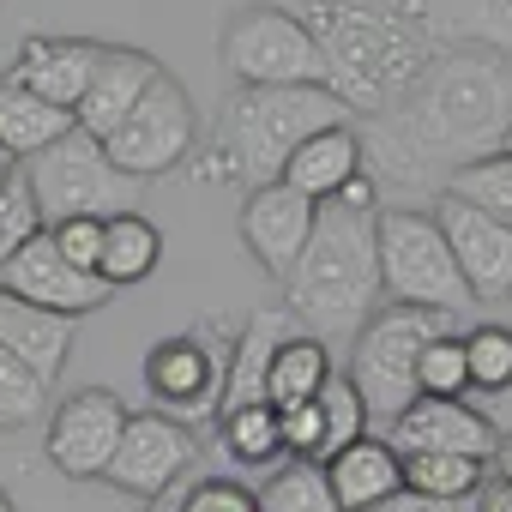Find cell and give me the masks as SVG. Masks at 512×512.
<instances>
[{
  "mask_svg": "<svg viewBox=\"0 0 512 512\" xmlns=\"http://www.w3.org/2000/svg\"><path fill=\"white\" fill-rule=\"evenodd\" d=\"M512 127V61L488 49H440L428 55L416 91L374 115V157L398 181H422L428 169H464L494 157Z\"/></svg>",
  "mask_w": 512,
  "mask_h": 512,
  "instance_id": "1",
  "label": "cell"
},
{
  "mask_svg": "<svg viewBox=\"0 0 512 512\" xmlns=\"http://www.w3.org/2000/svg\"><path fill=\"white\" fill-rule=\"evenodd\" d=\"M296 19L314 37L320 55V85L362 115H386L398 109L422 67H428V37L416 25L410 7H374V0H302Z\"/></svg>",
  "mask_w": 512,
  "mask_h": 512,
  "instance_id": "2",
  "label": "cell"
},
{
  "mask_svg": "<svg viewBox=\"0 0 512 512\" xmlns=\"http://www.w3.org/2000/svg\"><path fill=\"white\" fill-rule=\"evenodd\" d=\"M374 181L356 175L338 199H320L314 235L302 247L296 272L284 278L290 314L308 326V338H356L380 308V253H374Z\"/></svg>",
  "mask_w": 512,
  "mask_h": 512,
  "instance_id": "3",
  "label": "cell"
},
{
  "mask_svg": "<svg viewBox=\"0 0 512 512\" xmlns=\"http://www.w3.org/2000/svg\"><path fill=\"white\" fill-rule=\"evenodd\" d=\"M344 121H350V109L326 85H272V91L235 85L229 103L217 109V157L235 181L272 187L284 175V163L296 157V145H308L314 133L344 127Z\"/></svg>",
  "mask_w": 512,
  "mask_h": 512,
  "instance_id": "4",
  "label": "cell"
},
{
  "mask_svg": "<svg viewBox=\"0 0 512 512\" xmlns=\"http://www.w3.org/2000/svg\"><path fill=\"white\" fill-rule=\"evenodd\" d=\"M374 253H380V296H392V308H428V314H452V320L476 308L452 253H446V235L434 229L428 211L380 205Z\"/></svg>",
  "mask_w": 512,
  "mask_h": 512,
  "instance_id": "5",
  "label": "cell"
},
{
  "mask_svg": "<svg viewBox=\"0 0 512 512\" xmlns=\"http://www.w3.org/2000/svg\"><path fill=\"white\" fill-rule=\"evenodd\" d=\"M440 332H458V320L452 314H428V308H374V320L356 332L344 380L368 404L374 428H386L398 410H410L422 398L416 392V362H422V344L440 338Z\"/></svg>",
  "mask_w": 512,
  "mask_h": 512,
  "instance_id": "6",
  "label": "cell"
},
{
  "mask_svg": "<svg viewBox=\"0 0 512 512\" xmlns=\"http://www.w3.org/2000/svg\"><path fill=\"white\" fill-rule=\"evenodd\" d=\"M19 181H25V193H31L43 229H49V223H67V217H115V211H139V205H133L139 181L121 175V169L109 163L103 139H91V133H79V127H73L61 145L37 151V157L25 163Z\"/></svg>",
  "mask_w": 512,
  "mask_h": 512,
  "instance_id": "7",
  "label": "cell"
},
{
  "mask_svg": "<svg viewBox=\"0 0 512 512\" xmlns=\"http://www.w3.org/2000/svg\"><path fill=\"white\" fill-rule=\"evenodd\" d=\"M223 67L235 85H320V55L290 7H241L223 25Z\"/></svg>",
  "mask_w": 512,
  "mask_h": 512,
  "instance_id": "8",
  "label": "cell"
},
{
  "mask_svg": "<svg viewBox=\"0 0 512 512\" xmlns=\"http://www.w3.org/2000/svg\"><path fill=\"white\" fill-rule=\"evenodd\" d=\"M103 151H109V163H115L121 175H133V181L169 175L181 157H193V103H187V91L163 73V79L139 97V109L103 139Z\"/></svg>",
  "mask_w": 512,
  "mask_h": 512,
  "instance_id": "9",
  "label": "cell"
},
{
  "mask_svg": "<svg viewBox=\"0 0 512 512\" xmlns=\"http://www.w3.org/2000/svg\"><path fill=\"white\" fill-rule=\"evenodd\" d=\"M193 452H199V440H193L187 422H175V416H127V428H121V440H115V452L103 464V482L115 494H127V500H163L181 482V470L193 464Z\"/></svg>",
  "mask_w": 512,
  "mask_h": 512,
  "instance_id": "10",
  "label": "cell"
},
{
  "mask_svg": "<svg viewBox=\"0 0 512 512\" xmlns=\"http://www.w3.org/2000/svg\"><path fill=\"white\" fill-rule=\"evenodd\" d=\"M127 404L109 392V386H85V392H73L55 416H49V464L61 470V476H73V482H103V464H109V452H115V440H121V428H127Z\"/></svg>",
  "mask_w": 512,
  "mask_h": 512,
  "instance_id": "11",
  "label": "cell"
},
{
  "mask_svg": "<svg viewBox=\"0 0 512 512\" xmlns=\"http://www.w3.org/2000/svg\"><path fill=\"white\" fill-rule=\"evenodd\" d=\"M428 217L446 235V253H452L470 302H506L512 296V229H500L494 217H482V211H470L446 193Z\"/></svg>",
  "mask_w": 512,
  "mask_h": 512,
  "instance_id": "12",
  "label": "cell"
},
{
  "mask_svg": "<svg viewBox=\"0 0 512 512\" xmlns=\"http://www.w3.org/2000/svg\"><path fill=\"white\" fill-rule=\"evenodd\" d=\"M0 290L7 296H19V302H31V308H43V314H61V320H79V314H97L115 290L103 284V278H91V272H73L61 253H55V241H49V229H37L19 253H13V266L0 272Z\"/></svg>",
  "mask_w": 512,
  "mask_h": 512,
  "instance_id": "13",
  "label": "cell"
},
{
  "mask_svg": "<svg viewBox=\"0 0 512 512\" xmlns=\"http://www.w3.org/2000/svg\"><path fill=\"white\" fill-rule=\"evenodd\" d=\"M229 356V350H223ZM223 356L199 338V332H181V338H163L151 356H145V386L151 398L175 416V422H205L217 416V392H223Z\"/></svg>",
  "mask_w": 512,
  "mask_h": 512,
  "instance_id": "14",
  "label": "cell"
},
{
  "mask_svg": "<svg viewBox=\"0 0 512 512\" xmlns=\"http://www.w3.org/2000/svg\"><path fill=\"white\" fill-rule=\"evenodd\" d=\"M380 440L398 452V458H416V452H458V458H494V446H500V434H494V422L476 410V404H464V398H416L410 410H398L386 428H380Z\"/></svg>",
  "mask_w": 512,
  "mask_h": 512,
  "instance_id": "15",
  "label": "cell"
},
{
  "mask_svg": "<svg viewBox=\"0 0 512 512\" xmlns=\"http://www.w3.org/2000/svg\"><path fill=\"white\" fill-rule=\"evenodd\" d=\"M314 199H302L296 187H284V181H272V187H247V199H241V241H247V253L260 260V272L266 278H290L296 272V260H302V247H308V235H314Z\"/></svg>",
  "mask_w": 512,
  "mask_h": 512,
  "instance_id": "16",
  "label": "cell"
},
{
  "mask_svg": "<svg viewBox=\"0 0 512 512\" xmlns=\"http://www.w3.org/2000/svg\"><path fill=\"white\" fill-rule=\"evenodd\" d=\"M97 61H103V43H91V37H25L7 85H19V91H31V97L73 115L91 73H97Z\"/></svg>",
  "mask_w": 512,
  "mask_h": 512,
  "instance_id": "17",
  "label": "cell"
},
{
  "mask_svg": "<svg viewBox=\"0 0 512 512\" xmlns=\"http://www.w3.org/2000/svg\"><path fill=\"white\" fill-rule=\"evenodd\" d=\"M157 79H163V67H157L145 49H115V43H103V61H97V73H91V85H85V97H79V109H73V127L91 133V139H109V133L139 109V97H145Z\"/></svg>",
  "mask_w": 512,
  "mask_h": 512,
  "instance_id": "18",
  "label": "cell"
},
{
  "mask_svg": "<svg viewBox=\"0 0 512 512\" xmlns=\"http://www.w3.org/2000/svg\"><path fill=\"white\" fill-rule=\"evenodd\" d=\"M290 338L284 314L278 308H260L247 314V326L229 338V356H223V392H217V416L229 410H247V404H266V374H272V356L278 344ZM211 416V422H217Z\"/></svg>",
  "mask_w": 512,
  "mask_h": 512,
  "instance_id": "19",
  "label": "cell"
},
{
  "mask_svg": "<svg viewBox=\"0 0 512 512\" xmlns=\"http://www.w3.org/2000/svg\"><path fill=\"white\" fill-rule=\"evenodd\" d=\"M362 163H368V145H362V133L344 121V127H326V133H314L308 145H296V157L284 163V187H296L302 199H338L356 175H362Z\"/></svg>",
  "mask_w": 512,
  "mask_h": 512,
  "instance_id": "20",
  "label": "cell"
},
{
  "mask_svg": "<svg viewBox=\"0 0 512 512\" xmlns=\"http://www.w3.org/2000/svg\"><path fill=\"white\" fill-rule=\"evenodd\" d=\"M320 470H326V482H332L338 512H374L380 500H392V494L404 488V464H398V452H392L380 434H368V440L332 452Z\"/></svg>",
  "mask_w": 512,
  "mask_h": 512,
  "instance_id": "21",
  "label": "cell"
},
{
  "mask_svg": "<svg viewBox=\"0 0 512 512\" xmlns=\"http://www.w3.org/2000/svg\"><path fill=\"white\" fill-rule=\"evenodd\" d=\"M0 350L19 356L37 380L55 386L61 368H67V356H73V320L43 314V308H31V302H19V296L0 290Z\"/></svg>",
  "mask_w": 512,
  "mask_h": 512,
  "instance_id": "22",
  "label": "cell"
},
{
  "mask_svg": "<svg viewBox=\"0 0 512 512\" xmlns=\"http://www.w3.org/2000/svg\"><path fill=\"white\" fill-rule=\"evenodd\" d=\"M163 260V229L139 211H115L103 217V260H97V278L109 290H127V284H145Z\"/></svg>",
  "mask_w": 512,
  "mask_h": 512,
  "instance_id": "23",
  "label": "cell"
},
{
  "mask_svg": "<svg viewBox=\"0 0 512 512\" xmlns=\"http://www.w3.org/2000/svg\"><path fill=\"white\" fill-rule=\"evenodd\" d=\"M73 133V115L67 109H55V103H43V97H31V91H19V85H7L0 79V145H7V157L19 163H31L37 151H49V145H61Z\"/></svg>",
  "mask_w": 512,
  "mask_h": 512,
  "instance_id": "24",
  "label": "cell"
},
{
  "mask_svg": "<svg viewBox=\"0 0 512 512\" xmlns=\"http://www.w3.org/2000/svg\"><path fill=\"white\" fill-rule=\"evenodd\" d=\"M217 452H223L235 470H260V476H272V470L284 464L278 410H272V404H247V410L217 416Z\"/></svg>",
  "mask_w": 512,
  "mask_h": 512,
  "instance_id": "25",
  "label": "cell"
},
{
  "mask_svg": "<svg viewBox=\"0 0 512 512\" xmlns=\"http://www.w3.org/2000/svg\"><path fill=\"white\" fill-rule=\"evenodd\" d=\"M326 380H332V350L320 338H284L272 356V374H266V404L272 410L314 404Z\"/></svg>",
  "mask_w": 512,
  "mask_h": 512,
  "instance_id": "26",
  "label": "cell"
},
{
  "mask_svg": "<svg viewBox=\"0 0 512 512\" xmlns=\"http://www.w3.org/2000/svg\"><path fill=\"white\" fill-rule=\"evenodd\" d=\"M446 199H458V205L494 217L500 229H512V157L494 151V157H476V163L452 169V175H446Z\"/></svg>",
  "mask_w": 512,
  "mask_h": 512,
  "instance_id": "27",
  "label": "cell"
},
{
  "mask_svg": "<svg viewBox=\"0 0 512 512\" xmlns=\"http://www.w3.org/2000/svg\"><path fill=\"white\" fill-rule=\"evenodd\" d=\"M398 464H404V488L428 494V500H470L488 482V464L458 458V452H416V458H398Z\"/></svg>",
  "mask_w": 512,
  "mask_h": 512,
  "instance_id": "28",
  "label": "cell"
},
{
  "mask_svg": "<svg viewBox=\"0 0 512 512\" xmlns=\"http://www.w3.org/2000/svg\"><path fill=\"white\" fill-rule=\"evenodd\" d=\"M253 500H260V512H338L326 470L308 458H284L266 476V488H253Z\"/></svg>",
  "mask_w": 512,
  "mask_h": 512,
  "instance_id": "29",
  "label": "cell"
},
{
  "mask_svg": "<svg viewBox=\"0 0 512 512\" xmlns=\"http://www.w3.org/2000/svg\"><path fill=\"white\" fill-rule=\"evenodd\" d=\"M452 43H476L500 61H512V0H452V13L434 25Z\"/></svg>",
  "mask_w": 512,
  "mask_h": 512,
  "instance_id": "30",
  "label": "cell"
},
{
  "mask_svg": "<svg viewBox=\"0 0 512 512\" xmlns=\"http://www.w3.org/2000/svg\"><path fill=\"white\" fill-rule=\"evenodd\" d=\"M464 338V374L476 398H500L512 386V326H476Z\"/></svg>",
  "mask_w": 512,
  "mask_h": 512,
  "instance_id": "31",
  "label": "cell"
},
{
  "mask_svg": "<svg viewBox=\"0 0 512 512\" xmlns=\"http://www.w3.org/2000/svg\"><path fill=\"white\" fill-rule=\"evenodd\" d=\"M314 410H320V428H326V452H320V464H326L332 452H344V446H356V440H368V434H374L368 404L356 398V386H350L344 374H332V380L320 386Z\"/></svg>",
  "mask_w": 512,
  "mask_h": 512,
  "instance_id": "32",
  "label": "cell"
},
{
  "mask_svg": "<svg viewBox=\"0 0 512 512\" xmlns=\"http://www.w3.org/2000/svg\"><path fill=\"white\" fill-rule=\"evenodd\" d=\"M416 392L422 398H470V374H464V338L458 332H440L422 344V362H416Z\"/></svg>",
  "mask_w": 512,
  "mask_h": 512,
  "instance_id": "33",
  "label": "cell"
},
{
  "mask_svg": "<svg viewBox=\"0 0 512 512\" xmlns=\"http://www.w3.org/2000/svg\"><path fill=\"white\" fill-rule=\"evenodd\" d=\"M43 398H49V380H37L19 356L0 350V428H25L43 416Z\"/></svg>",
  "mask_w": 512,
  "mask_h": 512,
  "instance_id": "34",
  "label": "cell"
},
{
  "mask_svg": "<svg viewBox=\"0 0 512 512\" xmlns=\"http://www.w3.org/2000/svg\"><path fill=\"white\" fill-rule=\"evenodd\" d=\"M37 229H43V217H37L31 193H25V181H0V272L13 266V253H19Z\"/></svg>",
  "mask_w": 512,
  "mask_h": 512,
  "instance_id": "35",
  "label": "cell"
},
{
  "mask_svg": "<svg viewBox=\"0 0 512 512\" xmlns=\"http://www.w3.org/2000/svg\"><path fill=\"white\" fill-rule=\"evenodd\" d=\"M49 241H55V253H61L73 272H91V278H97V260H103V217L49 223Z\"/></svg>",
  "mask_w": 512,
  "mask_h": 512,
  "instance_id": "36",
  "label": "cell"
},
{
  "mask_svg": "<svg viewBox=\"0 0 512 512\" xmlns=\"http://www.w3.org/2000/svg\"><path fill=\"white\" fill-rule=\"evenodd\" d=\"M175 512H260V500H253V488L235 482V476H205L175 500Z\"/></svg>",
  "mask_w": 512,
  "mask_h": 512,
  "instance_id": "37",
  "label": "cell"
},
{
  "mask_svg": "<svg viewBox=\"0 0 512 512\" xmlns=\"http://www.w3.org/2000/svg\"><path fill=\"white\" fill-rule=\"evenodd\" d=\"M278 434H284V458H308V464H320V452H326V428H320V410H314V404H290V410H278Z\"/></svg>",
  "mask_w": 512,
  "mask_h": 512,
  "instance_id": "38",
  "label": "cell"
},
{
  "mask_svg": "<svg viewBox=\"0 0 512 512\" xmlns=\"http://www.w3.org/2000/svg\"><path fill=\"white\" fill-rule=\"evenodd\" d=\"M374 512H476V494H470V500H428V494L398 488V494H392V500H380Z\"/></svg>",
  "mask_w": 512,
  "mask_h": 512,
  "instance_id": "39",
  "label": "cell"
},
{
  "mask_svg": "<svg viewBox=\"0 0 512 512\" xmlns=\"http://www.w3.org/2000/svg\"><path fill=\"white\" fill-rule=\"evenodd\" d=\"M476 512H512V488H506L500 476H488V482L476 488Z\"/></svg>",
  "mask_w": 512,
  "mask_h": 512,
  "instance_id": "40",
  "label": "cell"
},
{
  "mask_svg": "<svg viewBox=\"0 0 512 512\" xmlns=\"http://www.w3.org/2000/svg\"><path fill=\"white\" fill-rule=\"evenodd\" d=\"M488 476H500V482L512 488V434H500V446H494V458H488Z\"/></svg>",
  "mask_w": 512,
  "mask_h": 512,
  "instance_id": "41",
  "label": "cell"
},
{
  "mask_svg": "<svg viewBox=\"0 0 512 512\" xmlns=\"http://www.w3.org/2000/svg\"><path fill=\"white\" fill-rule=\"evenodd\" d=\"M0 181H13V157H7V145H0Z\"/></svg>",
  "mask_w": 512,
  "mask_h": 512,
  "instance_id": "42",
  "label": "cell"
},
{
  "mask_svg": "<svg viewBox=\"0 0 512 512\" xmlns=\"http://www.w3.org/2000/svg\"><path fill=\"white\" fill-rule=\"evenodd\" d=\"M500 157H512V127H506V139H500Z\"/></svg>",
  "mask_w": 512,
  "mask_h": 512,
  "instance_id": "43",
  "label": "cell"
},
{
  "mask_svg": "<svg viewBox=\"0 0 512 512\" xmlns=\"http://www.w3.org/2000/svg\"><path fill=\"white\" fill-rule=\"evenodd\" d=\"M0 512H19V506H13V500H7V488H0Z\"/></svg>",
  "mask_w": 512,
  "mask_h": 512,
  "instance_id": "44",
  "label": "cell"
}]
</instances>
